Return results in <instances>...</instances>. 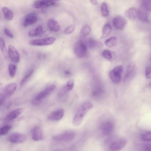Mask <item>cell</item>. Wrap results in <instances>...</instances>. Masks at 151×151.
Wrapping results in <instances>:
<instances>
[{
    "mask_svg": "<svg viewBox=\"0 0 151 151\" xmlns=\"http://www.w3.org/2000/svg\"><path fill=\"white\" fill-rule=\"evenodd\" d=\"M136 64L134 62H131L128 65L124 80H125L131 78L134 73Z\"/></svg>",
    "mask_w": 151,
    "mask_h": 151,
    "instance_id": "44dd1931",
    "label": "cell"
},
{
    "mask_svg": "<svg viewBox=\"0 0 151 151\" xmlns=\"http://www.w3.org/2000/svg\"><path fill=\"white\" fill-rule=\"evenodd\" d=\"M125 14L129 19L134 21L138 17V11L135 8H130L126 10Z\"/></svg>",
    "mask_w": 151,
    "mask_h": 151,
    "instance_id": "d6986e66",
    "label": "cell"
},
{
    "mask_svg": "<svg viewBox=\"0 0 151 151\" xmlns=\"http://www.w3.org/2000/svg\"><path fill=\"white\" fill-rule=\"evenodd\" d=\"M8 69L10 76L12 77H14L16 72L17 68L16 65L13 64H10L8 66Z\"/></svg>",
    "mask_w": 151,
    "mask_h": 151,
    "instance_id": "836d02e7",
    "label": "cell"
},
{
    "mask_svg": "<svg viewBox=\"0 0 151 151\" xmlns=\"http://www.w3.org/2000/svg\"><path fill=\"white\" fill-rule=\"evenodd\" d=\"M101 55L104 58L110 61L113 60L116 57V54L114 52L107 49L103 50Z\"/></svg>",
    "mask_w": 151,
    "mask_h": 151,
    "instance_id": "7402d4cb",
    "label": "cell"
},
{
    "mask_svg": "<svg viewBox=\"0 0 151 151\" xmlns=\"http://www.w3.org/2000/svg\"><path fill=\"white\" fill-rule=\"evenodd\" d=\"M91 31L90 27L86 25L83 26L80 31V35L82 36H85L88 35Z\"/></svg>",
    "mask_w": 151,
    "mask_h": 151,
    "instance_id": "d6a6232c",
    "label": "cell"
},
{
    "mask_svg": "<svg viewBox=\"0 0 151 151\" xmlns=\"http://www.w3.org/2000/svg\"><path fill=\"white\" fill-rule=\"evenodd\" d=\"M34 71V70L33 69H31L27 72L21 81L20 85L21 86L23 85L26 83L32 75Z\"/></svg>",
    "mask_w": 151,
    "mask_h": 151,
    "instance_id": "f546056e",
    "label": "cell"
},
{
    "mask_svg": "<svg viewBox=\"0 0 151 151\" xmlns=\"http://www.w3.org/2000/svg\"><path fill=\"white\" fill-rule=\"evenodd\" d=\"M142 139L145 141H150L151 133L150 131L142 133L141 135Z\"/></svg>",
    "mask_w": 151,
    "mask_h": 151,
    "instance_id": "d590c367",
    "label": "cell"
},
{
    "mask_svg": "<svg viewBox=\"0 0 151 151\" xmlns=\"http://www.w3.org/2000/svg\"><path fill=\"white\" fill-rule=\"evenodd\" d=\"M74 86V81L73 79L69 80L66 84L61 88L57 93V97L59 99H60L68 91L72 90Z\"/></svg>",
    "mask_w": 151,
    "mask_h": 151,
    "instance_id": "9c48e42d",
    "label": "cell"
},
{
    "mask_svg": "<svg viewBox=\"0 0 151 151\" xmlns=\"http://www.w3.org/2000/svg\"><path fill=\"white\" fill-rule=\"evenodd\" d=\"M42 32V27L41 26H39L35 29H31L28 32V35L31 37L38 36L40 35Z\"/></svg>",
    "mask_w": 151,
    "mask_h": 151,
    "instance_id": "cb8c5ba5",
    "label": "cell"
},
{
    "mask_svg": "<svg viewBox=\"0 0 151 151\" xmlns=\"http://www.w3.org/2000/svg\"><path fill=\"white\" fill-rule=\"evenodd\" d=\"M117 42L116 38L115 37H112L106 39L104 43L107 47L111 48L115 47L116 45Z\"/></svg>",
    "mask_w": 151,
    "mask_h": 151,
    "instance_id": "83f0119b",
    "label": "cell"
},
{
    "mask_svg": "<svg viewBox=\"0 0 151 151\" xmlns=\"http://www.w3.org/2000/svg\"><path fill=\"white\" fill-rule=\"evenodd\" d=\"M75 27L74 25H72L66 28L64 31L65 34L68 35L72 33L74 30Z\"/></svg>",
    "mask_w": 151,
    "mask_h": 151,
    "instance_id": "8d00e7d4",
    "label": "cell"
},
{
    "mask_svg": "<svg viewBox=\"0 0 151 151\" xmlns=\"http://www.w3.org/2000/svg\"><path fill=\"white\" fill-rule=\"evenodd\" d=\"M26 139V136L24 134L19 132L12 133L9 137V141L13 143H19L24 142Z\"/></svg>",
    "mask_w": 151,
    "mask_h": 151,
    "instance_id": "30bf717a",
    "label": "cell"
},
{
    "mask_svg": "<svg viewBox=\"0 0 151 151\" xmlns=\"http://www.w3.org/2000/svg\"><path fill=\"white\" fill-rule=\"evenodd\" d=\"M87 45L89 48L94 49L102 47V44L94 39L90 38L88 40Z\"/></svg>",
    "mask_w": 151,
    "mask_h": 151,
    "instance_id": "603a6c76",
    "label": "cell"
},
{
    "mask_svg": "<svg viewBox=\"0 0 151 151\" xmlns=\"http://www.w3.org/2000/svg\"><path fill=\"white\" fill-rule=\"evenodd\" d=\"M93 107V105L90 102L86 101L83 103L78 109L74 117L73 124L76 126L80 125L87 113Z\"/></svg>",
    "mask_w": 151,
    "mask_h": 151,
    "instance_id": "6da1fadb",
    "label": "cell"
},
{
    "mask_svg": "<svg viewBox=\"0 0 151 151\" xmlns=\"http://www.w3.org/2000/svg\"><path fill=\"white\" fill-rule=\"evenodd\" d=\"M6 99L2 92L0 93V106L3 104Z\"/></svg>",
    "mask_w": 151,
    "mask_h": 151,
    "instance_id": "f35d334b",
    "label": "cell"
},
{
    "mask_svg": "<svg viewBox=\"0 0 151 151\" xmlns=\"http://www.w3.org/2000/svg\"><path fill=\"white\" fill-rule=\"evenodd\" d=\"M64 74L67 75H71V73L69 70H66L64 72Z\"/></svg>",
    "mask_w": 151,
    "mask_h": 151,
    "instance_id": "7bdbcfd3",
    "label": "cell"
},
{
    "mask_svg": "<svg viewBox=\"0 0 151 151\" xmlns=\"http://www.w3.org/2000/svg\"><path fill=\"white\" fill-rule=\"evenodd\" d=\"M56 4V2L52 0H37L35 1L33 4L34 6L37 9H42L51 6Z\"/></svg>",
    "mask_w": 151,
    "mask_h": 151,
    "instance_id": "7c38bea8",
    "label": "cell"
},
{
    "mask_svg": "<svg viewBox=\"0 0 151 151\" xmlns=\"http://www.w3.org/2000/svg\"><path fill=\"white\" fill-rule=\"evenodd\" d=\"M0 47L4 57L6 58H7L8 57V52L6 48L5 41L2 37H0Z\"/></svg>",
    "mask_w": 151,
    "mask_h": 151,
    "instance_id": "f1b7e54d",
    "label": "cell"
},
{
    "mask_svg": "<svg viewBox=\"0 0 151 151\" xmlns=\"http://www.w3.org/2000/svg\"><path fill=\"white\" fill-rule=\"evenodd\" d=\"M76 136L75 133L73 131H67L54 136L53 139L57 141L68 142L73 139Z\"/></svg>",
    "mask_w": 151,
    "mask_h": 151,
    "instance_id": "8992f818",
    "label": "cell"
},
{
    "mask_svg": "<svg viewBox=\"0 0 151 151\" xmlns=\"http://www.w3.org/2000/svg\"><path fill=\"white\" fill-rule=\"evenodd\" d=\"M113 123L110 121H106L102 123L100 126V129L104 135H108L111 134L114 129Z\"/></svg>",
    "mask_w": 151,
    "mask_h": 151,
    "instance_id": "ba28073f",
    "label": "cell"
},
{
    "mask_svg": "<svg viewBox=\"0 0 151 151\" xmlns=\"http://www.w3.org/2000/svg\"><path fill=\"white\" fill-rule=\"evenodd\" d=\"M127 141L122 139L113 142L110 145L109 149L111 151H119L122 149L126 145Z\"/></svg>",
    "mask_w": 151,
    "mask_h": 151,
    "instance_id": "8fae6325",
    "label": "cell"
},
{
    "mask_svg": "<svg viewBox=\"0 0 151 151\" xmlns=\"http://www.w3.org/2000/svg\"><path fill=\"white\" fill-rule=\"evenodd\" d=\"M22 52L24 54H27V52H26L25 50L23 49L22 50Z\"/></svg>",
    "mask_w": 151,
    "mask_h": 151,
    "instance_id": "f6af8a7d",
    "label": "cell"
},
{
    "mask_svg": "<svg viewBox=\"0 0 151 151\" xmlns=\"http://www.w3.org/2000/svg\"><path fill=\"white\" fill-rule=\"evenodd\" d=\"M145 151H151V150H146Z\"/></svg>",
    "mask_w": 151,
    "mask_h": 151,
    "instance_id": "bcb514c9",
    "label": "cell"
},
{
    "mask_svg": "<svg viewBox=\"0 0 151 151\" xmlns=\"http://www.w3.org/2000/svg\"><path fill=\"white\" fill-rule=\"evenodd\" d=\"M47 26L49 29L53 32H58L60 29V26L59 23L54 19H51L48 20Z\"/></svg>",
    "mask_w": 151,
    "mask_h": 151,
    "instance_id": "ac0fdd59",
    "label": "cell"
},
{
    "mask_svg": "<svg viewBox=\"0 0 151 151\" xmlns=\"http://www.w3.org/2000/svg\"><path fill=\"white\" fill-rule=\"evenodd\" d=\"M8 52V56L12 61L15 63L19 62V54L14 46L12 45H9Z\"/></svg>",
    "mask_w": 151,
    "mask_h": 151,
    "instance_id": "4fadbf2b",
    "label": "cell"
},
{
    "mask_svg": "<svg viewBox=\"0 0 151 151\" xmlns=\"http://www.w3.org/2000/svg\"><path fill=\"white\" fill-rule=\"evenodd\" d=\"M17 88V85L14 83L7 85L5 87L2 92L6 98L11 97L15 92Z\"/></svg>",
    "mask_w": 151,
    "mask_h": 151,
    "instance_id": "5bb4252c",
    "label": "cell"
},
{
    "mask_svg": "<svg viewBox=\"0 0 151 151\" xmlns=\"http://www.w3.org/2000/svg\"><path fill=\"white\" fill-rule=\"evenodd\" d=\"M2 10L5 19L9 21L12 20L13 17V14L12 11L6 7H3Z\"/></svg>",
    "mask_w": 151,
    "mask_h": 151,
    "instance_id": "4316f807",
    "label": "cell"
},
{
    "mask_svg": "<svg viewBox=\"0 0 151 151\" xmlns=\"http://www.w3.org/2000/svg\"><path fill=\"white\" fill-rule=\"evenodd\" d=\"M151 0H150L141 1V8L148 12H150L151 11Z\"/></svg>",
    "mask_w": 151,
    "mask_h": 151,
    "instance_id": "1f68e13d",
    "label": "cell"
},
{
    "mask_svg": "<svg viewBox=\"0 0 151 151\" xmlns=\"http://www.w3.org/2000/svg\"><path fill=\"white\" fill-rule=\"evenodd\" d=\"M111 27L110 24L107 23L105 24L103 26L101 39L106 37L109 35L111 32Z\"/></svg>",
    "mask_w": 151,
    "mask_h": 151,
    "instance_id": "484cf974",
    "label": "cell"
},
{
    "mask_svg": "<svg viewBox=\"0 0 151 151\" xmlns=\"http://www.w3.org/2000/svg\"><path fill=\"white\" fill-rule=\"evenodd\" d=\"M56 39L53 37H49L46 38L32 40L29 42L32 45L42 46L49 45L53 44Z\"/></svg>",
    "mask_w": 151,
    "mask_h": 151,
    "instance_id": "5b68a950",
    "label": "cell"
},
{
    "mask_svg": "<svg viewBox=\"0 0 151 151\" xmlns=\"http://www.w3.org/2000/svg\"><path fill=\"white\" fill-rule=\"evenodd\" d=\"M127 20L121 16H117L113 18L112 21L113 25L115 28L119 30H122L127 24Z\"/></svg>",
    "mask_w": 151,
    "mask_h": 151,
    "instance_id": "52a82bcc",
    "label": "cell"
},
{
    "mask_svg": "<svg viewBox=\"0 0 151 151\" xmlns=\"http://www.w3.org/2000/svg\"><path fill=\"white\" fill-rule=\"evenodd\" d=\"M90 1L92 4L94 5L97 4L98 3V1L97 0H91Z\"/></svg>",
    "mask_w": 151,
    "mask_h": 151,
    "instance_id": "ee69618b",
    "label": "cell"
},
{
    "mask_svg": "<svg viewBox=\"0 0 151 151\" xmlns=\"http://www.w3.org/2000/svg\"><path fill=\"white\" fill-rule=\"evenodd\" d=\"M145 149L146 150H151V145L150 143H148L146 145L145 147Z\"/></svg>",
    "mask_w": 151,
    "mask_h": 151,
    "instance_id": "b9f144b4",
    "label": "cell"
},
{
    "mask_svg": "<svg viewBox=\"0 0 151 151\" xmlns=\"http://www.w3.org/2000/svg\"><path fill=\"white\" fill-rule=\"evenodd\" d=\"M19 151V150H17V151Z\"/></svg>",
    "mask_w": 151,
    "mask_h": 151,
    "instance_id": "7dc6e473",
    "label": "cell"
},
{
    "mask_svg": "<svg viewBox=\"0 0 151 151\" xmlns=\"http://www.w3.org/2000/svg\"><path fill=\"white\" fill-rule=\"evenodd\" d=\"M74 51L75 55L78 57L80 58H84L87 54V46L82 41H79L75 45Z\"/></svg>",
    "mask_w": 151,
    "mask_h": 151,
    "instance_id": "3957f363",
    "label": "cell"
},
{
    "mask_svg": "<svg viewBox=\"0 0 151 151\" xmlns=\"http://www.w3.org/2000/svg\"><path fill=\"white\" fill-rule=\"evenodd\" d=\"M32 136L33 139L35 141H40L43 139V133L40 127L36 126L34 127L32 130Z\"/></svg>",
    "mask_w": 151,
    "mask_h": 151,
    "instance_id": "e0dca14e",
    "label": "cell"
},
{
    "mask_svg": "<svg viewBox=\"0 0 151 151\" xmlns=\"http://www.w3.org/2000/svg\"><path fill=\"white\" fill-rule=\"evenodd\" d=\"M101 14L104 17H107L109 14V11L107 4L106 3H102L101 6Z\"/></svg>",
    "mask_w": 151,
    "mask_h": 151,
    "instance_id": "4dcf8cb0",
    "label": "cell"
},
{
    "mask_svg": "<svg viewBox=\"0 0 151 151\" xmlns=\"http://www.w3.org/2000/svg\"><path fill=\"white\" fill-rule=\"evenodd\" d=\"M55 88V85H50L39 92L32 100V105L34 106L39 105L43 99L52 92Z\"/></svg>",
    "mask_w": 151,
    "mask_h": 151,
    "instance_id": "7a4b0ae2",
    "label": "cell"
},
{
    "mask_svg": "<svg viewBox=\"0 0 151 151\" xmlns=\"http://www.w3.org/2000/svg\"><path fill=\"white\" fill-rule=\"evenodd\" d=\"M145 75L147 79H150L151 77V68L150 66L147 67L145 70Z\"/></svg>",
    "mask_w": 151,
    "mask_h": 151,
    "instance_id": "74e56055",
    "label": "cell"
},
{
    "mask_svg": "<svg viewBox=\"0 0 151 151\" xmlns=\"http://www.w3.org/2000/svg\"><path fill=\"white\" fill-rule=\"evenodd\" d=\"M64 114V109H59L53 111L49 114L48 118L52 120H60L63 117Z\"/></svg>",
    "mask_w": 151,
    "mask_h": 151,
    "instance_id": "9a60e30c",
    "label": "cell"
},
{
    "mask_svg": "<svg viewBox=\"0 0 151 151\" xmlns=\"http://www.w3.org/2000/svg\"><path fill=\"white\" fill-rule=\"evenodd\" d=\"M123 70V67L119 65L115 67L110 71L109 76L112 82L118 83L120 81Z\"/></svg>",
    "mask_w": 151,
    "mask_h": 151,
    "instance_id": "277c9868",
    "label": "cell"
},
{
    "mask_svg": "<svg viewBox=\"0 0 151 151\" xmlns=\"http://www.w3.org/2000/svg\"><path fill=\"white\" fill-rule=\"evenodd\" d=\"M11 128L12 127L9 125H6L0 128V136L6 134Z\"/></svg>",
    "mask_w": 151,
    "mask_h": 151,
    "instance_id": "e575fe53",
    "label": "cell"
},
{
    "mask_svg": "<svg viewBox=\"0 0 151 151\" xmlns=\"http://www.w3.org/2000/svg\"><path fill=\"white\" fill-rule=\"evenodd\" d=\"M138 11V17L141 20L147 22L149 21L148 11L141 8Z\"/></svg>",
    "mask_w": 151,
    "mask_h": 151,
    "instance_id": "d4e9b609",
    "label": "cell"
},
{
    "mask_svg": "<svg viewBox=\"0 0 151 151\" xmlns=\"http://www.w3.org/2000/svg\"><path fill=\"white\" fill-rule=\"evenodd\" d=\"M5 33L9 37L12 38L14 37V35L7 28H5L4 30Z\"/></svg>",
    "mask_w": 151,
    "mask_h": 151,
    "instance_id": "ab89813d",
    "label": "cell"
},
{
    "mask_svg": "<svg viewBox=\"0 0 151 151\" xmlns=\"http://www.w3.org/2000/svg\"><path fill=\"white\" fill-rule=\"evenodd\" d=\"M24 109L20 108L14 110L6 116L5 119L7 121L12 120L18 117L23 112Z\"/></svg>",
    "mask_w": 151,
    "mask_h": 151,
    "instance_id": "ffe728a7",
    "label": "cell"
},
{
    "mask_svg": "<svg viewBox=\"0 0 151 151\" xmlns=\"http://www.w3.org/2000/svg\"><path fill=\"white\" fill-rule=\"evenodd\" d=\"M37 20V18L35 14L30 13L25 17L23 22V25L27 27L36 23Z\"/></svg>",
    "mask_w": 151,
    "mask_h": 151,
    "instance_id": "2e32d148",
    "label": "cell"
},
{
    "mask_svg": "<svg viewBox=\"0 0 151 151\" xmlns=\"http://www.w3.org/2000/svg\"><path fill=\"white\" fill-rule=\"evenodd\" d=\"M37 55V58L40 59H43L46 56L45 54L41 52H39Z\"/></svg>",
    "mask_w": 151,
    "mask_h": 151,
    "instance_id": "60d3db41",
    "label": "cell"
}]
</instances>
